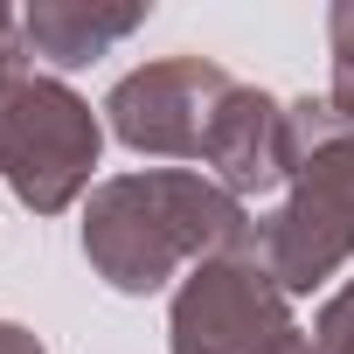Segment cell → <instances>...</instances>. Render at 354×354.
<instances>
[{
  "instance_id": "obj_1",
  "label": "cell",
  "mask_w": 354,
  "mask_h": 354,
  "mask_svg": "<svg viewBox=\"0 0 354 354\" xmlns=\"http://www.w3.org/2000/svg\"><path fill=\"white\" fill-rule=\"evenodd\" d=\"M243 236H250V209L195 167L111 174L84 202V257L125 299H146L167 278H188L195 264L236 250Z\"/></svg>"
},
{
  "instance_id": "obj_2",
  "label": "cell",
  "mask_w": 354,
  "mask_h": 354,
  "mask_svg": "<svg viewBox=\"0 0 354 354\" xmlns=\"http://www.w3.org/2000/svg\"><path fill=\"white\" fill-rule=\"evenodd\" d=\"M285 167V202L250 223V250L292 299H306L354 264V125L326 97H292Z\"/></svg>"
},
{
  "instance_id": "obj_3",
  "label": "cell",
  "mask_w": 354,
  "mask_h": 354,
  "mask_svg": "<svg viewBox=\"0 0 354 354\" xmlns=\"http://www.w3.org/2000/svg\"><path fill=\"white\" fill-rule=\"evenodd\" d=\"M97 153H104V118L63 77L28 70L0 97V181L15 188L21 209L63 216L91 188Z\"/></svg>"
},
{
  "instance_id": "obj_4",
  "label": "cell",
  "mask_w": 354,
  "mask_h": 354,
  "mask_svg": "<svg viewBox=\"0 0 354 354\" xmlns=\"http://www.w3.org/2000/svg\"><path fill=\"white\" fill-rule=\"evenodd\" d=\"M306 333L292 319V292L264 271L250 236L236 250H216L174 292L167 347L174 354H292Z\"/></svg>"
},
{
  "instance_id": "obj_5",
  "label": "cell",
  "mask_w": 354,
  "mask_h": 354,
  "mask_svg": "<svg viewBox=\"0 0 354 354\" xmlns=\"http://www.w3.org/2000/svg\"><path fill=\"white\" fill-rule=\"evenodd\" d=\"M230 91H236V77L216 56H160L111 84L104 125L118 146H132L146 160H202L209 125Z\"/></svg>"
},
{
  "instance_id": "obj_6",
  "label": "cell",
  "mask_w": 354,
  "mask_h": 354,
  "mask_svg": "<svg viewBox=\"0 0 354 354\" xmlns=\"http://www.w3.org/2000/svg\"><path fill=\"white\" fill-rule=\"evenodd\" d=\"M202 174L216 188H230L236 202L250 195H271L292 181L285 167V104L257 84H236L209 125V146H202Z\"/></svg>"
},
{
  "instance_id": "obj_7",
  "label": "cell",
  "mask_w": 354,
  "mask_h": 354,
  "mask_svg": "<svg viewBox=\"0 0 354 354\" xmlns=\"http://www.w3.org/2000/svg\"><path fill=\"white\" fill-rule=\"evenodd\" d=\"M146 0H125V8H111V0H35V8H21V35H28V56L56 70H84L97 56H111L125 35L146 28Z\"/></svg>"
},
{
  "instance_id": "obj_8",
  "label": "cell",
  "mask_w": 354,
  "mask_h": 354,
  "mask_svg": "<svg viewBox=\"0 0 354 354\" xmlns=\"http://www.w3.org/2000/svg\"><path fill=\"white\" fill-rule=\"evenodd\" d=\"M326 49H333V84H326V104L354 125V0L326 15Z\"/></svg>"
},
{
  "instance_id": "obj_9",
  "label": "cell",
  "mask_w": 354,
  "mask_h": 354,
  "mask_svg": "<svg viewBox=\"0 0 354 354\" xmlns=\"http://www.w3.org/2000/svg\"><path fill=\"white\" fill-rule=\"evenodd\" d=\"M306 347H313V354H354V278L319 306V319H313Z\"/></svg>"
},
{
  "instance_id": "obj_10",
  "label": "cell",
  "mask_w": 354,
  "mask_h": 354,
  "mask_svg": "<svg viewBox=\"0 0 354 354\" xmlns=\"http://www.w3.org/2000/svg\"><path fill=\"white\" fill-rule=\"evenodd\" d=\"M28 77V35H21V15L0 8V97Z\"/></svg>"
},
{
  "instance_id": "obj_11",
  "label": "cell",
  "mask_w": 354,
  "mask_h": 354,
  "mask_svg": "<svg viewBox=\"0 0 354 354\" xmlns=\"http://www.w3.org/2000/svg\"><path fill=\"white\" fill-rule=\"evenodd\" d=\"M0 354H49L28 326H15V319H0Z\"/></svg>"
},
{
  "instance_id": "obj_12",
  "label": "cell",
  "mask_w": 354,
  "mask_h": 354,
  "mask_svg": "<svg viewBox=\"0 0 354 354\" xmlns=\"http://www.w3.org/2000/svg\"><path fill=\"white\" fill-rule=\"evenodd\" d=\"M292 354H313V347H306V340H299V347H292Z\"/></svg>"
}]
</instances>
